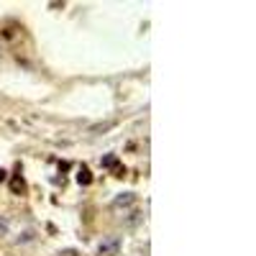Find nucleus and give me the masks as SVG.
<instances>
[{
  "label": "nucleus",
  "mask_w": 256,
  "mask_h": 256,
  "mask_svg": "<svg viewBox=\"0 0 256 256\" xmlns=\"http://www.w3.org/2000/svg\"><path fill=\"white\" fill-rule=\"evenodd\" d=\"M6 180V169H0V182H3Z\"/></svg>",
  "instance_id": "39448f33"
},
{
  "label": "nucleus",
  "mask_w": 256,
  "mask_h": 256,
  "mask_svg": "<svg viewBox=\"0 0 256 256\" xmlns=\"http://www.w3.org/2000/svg\"><path fill=\"white\" fill-rule=\"evenodd\" d=\"M77 182H80V184H90V182H92V174H90V169L84 166V164L77 169Z\"/></svg>",
  "instance_id": "20e7f679"
},
{
  "label": "nucleus",
  "mask_w": 256,
  "mask_h": 256,
  "mask_svg": "<svg viewBox=\"0 0 256 256\" xmlns=\"http://www.w3.org/2000/svg\"><path fill=\"white\" fill-rule=\"evenodd\" d=\"M102 166H110L113 172H116V177H123V164L118 162V156H113V154L102 156Z\"/></svg>",
  "instance_id": "f03ea898"
},
{
  "label": "nucleus",
  "mask_w": 256,
  "mask_h": 256,
  "mask_svg": "<svg viewBox=\"0 0 256 256\" xmlns=\"http://www.w3.org/2000/svg\"><path fill=\"white\" fill-rule=\"evenodd\" d=\"M118 248H120V241H118L116 236H110V238H105V241L98 246V256H116Z\"/></svg>",
  "instance_id": "f257e3e1"
},
{
  "label": "nucleus",
  "mask_w": 256,
  "mask_h": 256,
  "mask_svg": "<svg viewBox=\"0 0 256 256\" xmlns=\"http://www.w3.org/2000/svg\"><path fill=\"white\" fill-rule=\"evenodd\" d=\"M10 190L16 192V195H26V182H24V177L16 174V177L10 180Z\"/></svg>",
  "instance_id": "7ed1b4c3"
}]
</instances>
